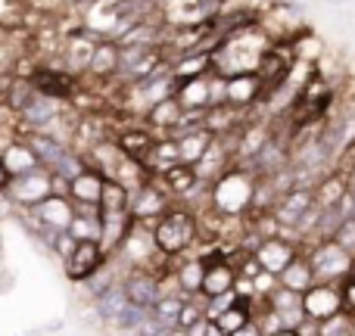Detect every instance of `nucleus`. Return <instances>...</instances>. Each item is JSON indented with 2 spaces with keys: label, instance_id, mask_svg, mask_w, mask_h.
<instances>
[{
  "label": "nucleus",
  "instance_id": "nucleus-1",
  "mask_svg": "<svg viewBox=\"0 0 355 336\" xmlns=\"http://www.w3.org/2000/svg\"><path fill=\"white\" fill-rule=\"evenodd\" d=\"M271 41H275V37L262 28V22L231 31V35L221 37L218 50L212 53V60H215L212 72L225 75V78L240 75V72H256L262 56H265V50L271 47Z\"/></svg>",
  "mask_w": 355,
  "mask_h": 336
},
{
  "label": "nucleus",
  "instance_id": "nucleus-2",
  "mask_svg": "<svg viewBox=\"0 0 355 336\" xmlns=\"http://www.w3.org/2000/svg\"><path fill=\"white\" fill-rule=\"evenodd\" d=\"M256 181L250 168L234 166L227 168L218 181L212 184V209L227 218H246L252 212V196H256Z\"/></svg>",
  "mask_w": 355,
  "mask_h": 336
},
{
  "label": "nucleus",
  "instance_id": "nucleus-3",
  "mask_svg": "<svg viewBox=\"0 0 355 336\" xmlns=\"http://www.w3.org/2000/svg\"><path fill=\"white\" fill-rule=\"evenodd\" d=\"M156 243L166 256H184L200 240V218L187 206H172L156 221Z\"/></svg>",
  "mask_w": 355,
  "mask_h": 336
},
{
  "label": "nucleus",
  "instance_id": "nucleus-4",
  "mask_svg": "<svg viewBox=\"0 0 355 336\" xmlns=\"http://www.w3.org/2000/svg\"><path fill=\"white\" fill-rule=\"evenodd\" d=\"M318 283H343L352 274V252L337 240H321L309 249Z\"/></svg>",
  "mask_w": 355,
  "mask_h": 336
},
{
  "label": "nucleus",
  "instance_id": "nucleus-5",
  "mask_svg": "<svg viewBox=\"0 0 355 336\" xmlns=\"http://www.w3.org/2000/svg\"><path fill=\"white\" fill-rule=\"evenodd\" d=\"M25 78H28L44 97L62 100V103L75 100L81 94V87H85V78H78L75 72H69V69H62V66H47V62L35 66Z\"/></svg>",
  "mask_w": 355,
  "mask_h": 336
},
{
  "label": "nucleus",
  "instance_id": "nucleus-6",
  "mask_svg": "<svg viewBox=\"0 0 355 336\" xmlns=\"http://www.w3.org/2000/svg\"><path fill=\"white\" fill-rule=\"evenodd\" d=\"M3 196L12 200L19 209H35L47 196H53V171L50 168H35L28 175H19L12 181H3Z\"/></svg>",
  "mask_w": 355,
  "mask_h": 336
},
{
  "label": "nucleus",
  "instance_id": "nucleus-7",
  "mask_svg": "<svg viewBox=\"0 0 355 336\" xmlns=\"http://www.w3.org/2000/svg\"><path fill=\"white\" fill-rule=\"evenodd\" d=\"M110 258L112 256L103 249V243H100V240H78L75 252L66 258V262H62V274H66L72 283H85L87 277L97 274V271L103 268Z\"/></svg>",
  "mask_w": 355,
  "mask_h": 336
},
{
  "label": "nucleus",
  "instance_id": "nucleus-8",
  "mask_svg": "<svg viewBox=\"0 0 355 336\" xmlns=\"http://www.w3.org/2000/svg\"><path fill=\"white\" fill-rule=\"evenodd\" d=\"M168 209H172V196H168V190L162 187L156 177L147 181L144 187L131 190V212H135L137 221H147V224L156 227V221H159Z\"/></svg>",
  "mask_w": 355,
  "mask_h": 336
},
{
  "label": "nucleus",
  "instance_id": "nucleus-9",
  "mask_svg": "<svg viewBox=\"0 0 355 336\" xmlns=\"http://www.w3.org/2000/svg\"><path fill=\"white\" fill-rule=\"evenodd\" d=\"M112 141L122 147L125 156L141 159V162H150L156 143H159V134H156L147 122H135V125H119V128L112 131Z\"/></svg>",
  "mask_w": 355,
  "mask_h": 336
},
{
  "label": "nucleus",
  "instance_id": "nucleus-10",
  "mask_svg": "<svg viewBox=\"0 0 355 336\" xmlns=\"http://www.w3.org/2000/svg\"><path fill=\"white\" fill-rule=\"evenodd\" d=\"M122 283H125V293H128L131 306H141L147 312H153V306L162 299V277L153 268H135Z\"/></svg>",
  "mask_w": 355,
  "mask_h": 336
},
{
  "label": "nucleus",
  "instance_id": "nucleus-11",
  "mask_svg": "<svg viewBox=\"0 0 355 336\" xmlns=\"http://www.w3.org/2000/svg\"><path fill=\"white\" fill-rule=\"evenodd\" d=\"M41 168V159L31 150V143L25 137H6L3 143V156H0V171H3V181H12L19 175H28V171Z\"/></svg>",
  "mask_w": 355,
  "mask_h": 336
},
{
  "label": "nucleus",
  "instance_id": "nucleus-12",
  "mask_svg": "<svg viewBox=\"0 0 355 336\" xmlns=\"http://www.w3.org/2000/svg\"><path fill=\"white\" fill-rule=\"evenodd\" d=\"M302 308L312 321H327L334 315L343 312V293H340V283H315L306 296H302Z\"/></svg>",
  "mask_w": 355,
  "mask_h": 336
},
{
  "label": "nucleus",
  "instance_id": "nucleus-13",
  "mask_svg": "<svg viewBox=\"0 0 355 336\" xmlns=\"http://www.w3.org/2000/svg\"><path fill=\"white\" fill-rule=\"evenodd\" d=\"M300 252H306V246L296 243V240L284 237V233H275V237H268L262 246L256 249L259 262L265 265V271H271V274H281L284 268H287L290 262H293Z\"/></svg>",
  "mask_w": 355,
  "mask_h": 336
},
{
  "label": "nucleus",
  "instance_id": "nucleus-14",
  "mask_svg": "<svg viewBox=\"0 0 355 336\" xmlns=\"http://www.w3.org/2000/svg\"><path fill=\"white\" fill-rule=\"evenodd\" d=\"M119 69H122V44L112 41V37H100L97 50H94L91 69H87L85 78L110 85L112 78H119Z\"/></svg>",
  "mask_w": 355,
  "mask_h": 336
},
{
  "label": "nucleus",
  "instance_id": "nucleus-15",
  "mask_svg": "<svg viewBox=\"0 0 355 336\" xmlns=\"http://www.w3.org/2000/svg\"><path fill=\"white\" fill-rule=\"evenodd\" d=\"M206 281H202V293L206 296H218V293H227V290H234V283H237V268H234V262L225 256V252H212V256H206Z\"/></svg>",
  "mask_w": 355,
  "mask_h": 336
},
{
  "label": "nucleus",
  "instance_id": "nucleus-16",
  "mask_svg": "<svg viewBox=\"0 0 355 336\" xmlns=\"http://www.w3.org/2000/svg\"><path fill=\"white\" fill-rule=\"evenodd\" d=\"M172 97H178V103L184 109H209L212 106V72L202 75V78H187V81L175 78Z\"/></svg>",
  "mask_w": 355,
  "mask_h": 336
},
{
  "label": "nucleus",
  "instance_id": "nucleus-17",
  "mask_svg": "<svg viewBox=\"0 0 355 336\" xmlns=\"http://www.w3.org/2000/svg\"><path fill=\"white\" fill-rule=\"evenodd\" d=\"M259 97H262V78H259V72H240L227 78V103L231 106L252 112V106H259Z\"/></svg>",
  "mask_w": 355,
  "mask_h": 336
},
{
  "label": "nucleus",
  "instance_id": "nucleus-18",
  "mask_svg": "<svg viewBox=\"0 0 355 336\" xmlns=\"http://www.w3.org/2000/svg\"><path fill=\"white\" fill-rule=\"evenodd\" d=\"M181 116H184V106L178 103V97H162L159 103L150 106V112L144 116V122H147L159 137H172V131L178 128Z\"/></svg>",
  "mask_w": 355,
  "mask_h": 336
},
{
  "label": "nucleus",
  "instance_id": "nucleus-19",
  "mask_svg": "<svg viewBox=\"0 0 355 336\" xmlns=\"http://www.w3.org/2000/svg\"><path fill=\"white\" fill-rule=\"evenodd\" d=\"M103 184H106L103 171L94 168V166H87L81 175H75L72 181H69V196H72V202H91V206H100Z\"/></svg>",
  "mask_w": 355,
  "mask_h": 336
},
{
  "label": "nucleus",
  "instance_id": "nucleus-20",
  "mask_svg": "<svg viewBox=\"0 0 355 336\" xmlns=\"http://www.w3.org/2000/svg\"><path fill=\"white\" fill-rule=\"evenodd\" d=\"M156 181L168 190L172 200H181V196H187L200 184V171H196V166H190V162H178V166L166 168L162 175H156Z\"/></svg>",
  "mask_w": 355,
  "mask_h": 336
},
{
  "label": "nucleus",
  "instance_id": "nucleus-21",
  "mask_svg": "<svg viewBox=\"0 0 355 336\" xmlns=\"http://www.w3.org/2000/svg\"><path fill=\"white\" fill-rule=\"evenodd\" d=\"M281 287H290L296 290V293L306 296L309 290L318 283V277H315V268H312V258H309V252H300V256L293 258V262L287 265V268L281 271Z\"/></svg>",
  "mask_w": 355,
  "mask_h": 336
},
{
  "label": "nucleus",
  "instance_id": "nucleus-22",
  "mask_svg": "<svg viewBox=\"0 0 355 336\" xmlns=\"http://www.w3.org/2000/svg\"><path fill=\"white\" fill-rule=\"evenodd\" d=\"M212 69H215V60H212V53H206V50H190V53L178 56L172 62V75L178 81L202 78V75H209Z\"/></svg>",
  "mask_w": 355,
  "mask_h": 336
},
{
  "label": "nucleus",
  "instance_id": "nucleus-23",
  "mask_svg": "<svg viewBox=\"0 0 355 336\" xmlns=\"http://www.w3.org/2000/svg\"><path fill=\"white\" fill-rule=\"evenodd\" d=\"M178 147H181V162H190V166H200V159L209 153L215 134L209 128H196V131H184V134L175 137Z\"/></svg>",
  "mask_w": 355,
  "mask_h": 336
},
{
  "label": "nucleus",
  "instance_id": "nucleus-24",
  "mask_svg": "<svg viewBox=\"0 0 355 336\" xmlns=\"http://www.w3.org/2000/svg\"><path fill=\"white\" fill-rule=\"evenodd\" d=\"M128 293H125V283H116L112 290H106L103 296H97L94 299V308H97V318L103 321V324H116L119 315L128 308Z\"/></svg>",
  "mask_w": 355,
  "mask_h": 336
},
{
  "label": "nucleus",
  "instance_id": "nucleus-25",
  "mask_svg": "<svg viewBox=\"0 0 355 336\" xmlns=\"http://www.w3.org/2000/svg\"><path fill=\"white\" fill-rule=\"evenodd\" d=\"M181 162V147H178V141L175 137H159V143H156V150H153V156H150V171L153 175H162L166 168H172Z\"/></svg>",
  "mask_w": 355,
  "mask_h": 336
},
{
  "label": "nucleus",
  "instance_id": "nucleus-26",
  "mask_svg": "<svg viewBox=\"0 0 355 336\" xmlns=\"http://www.w3.org/2000/svg\"><path fill=\"white\" fill-rule=\"evenodd\" d=\"M184 302H187V296H162V299L153 306V315L168 327V330H172V327H178V318H181Z\"/></svg>",
  "mask_w": 355,
  "mask_h": 336
},
{
  "label": "nucleus",
  "instance_id": "nucleus-27",
  "mask_svg": "<svg viewBox=\"0 0 355 336\" xmlns=\"http://www.w3.org/2000/svg\"><path fill=\"white\" fill-rule=\"evenodd\" d=\"M250 321H252V312H250L246 306H240V302H237V306H231L225 315H218V318H215V324H218L221 330L231 336L234 330H240V327L250 324Z\"/></svg>",
  "mask_w": 355,
  "mask_h": 336
},
{
  "label": "nucleus",
  "instance_id": "nucleus-28",
  "mask_svg": "<svg viewBox=\"0 0 355 336\" xmlns=\"http://www.w3.org/2000/svg\"><path fill=\"white\" fill-rule=\"evenodd\" d=\"M268 306L277 308V312H293V308H302V293H296V290L290 287H277L275 293L268 296Z\"/></svg>",
  "mask_w": 355,
  "mask_h": 336
},
{
  "label": "nucleus",
  "instance_id": "nucleus-29",
  "mask_svg": "<svg viewBox=\"0 0 355 336\" xmlns=\"http://www.w3.org/2000/svg\"><path fill=\"white\" fill-rule=\"evenodd\" d=\"M240 302V296H237V290H227V293H218V296H209V306H206V318L209 321H215L218 315H225L231 306H237Z\"/></svg>",
  "mask_w": 355,
  "mask_h": 336
},
{
  "label": "nucleus",
  "instance_id": "nucleus-30",
  "mask_svg": "<svg viewBox=\"0 0 355 336\" xmlns=\"http://www.w3.org/2000/svg\"><path fill=\"white\" fill-rule=\"evenodd\" d=\"M340 293H343V312L349 315V318H355V271L340 283Z\"/></svg>",
  "mask_w": 355,
  "mask_h": 336
},
{
  "label": "nucleus",
  "instance_id": "nucleus-31",
  "mask_svg": "<svg viewBox=\"0 0 355 336\" xmlns=\"http://www.w3.org/2000/svg\"><path fill=\"white\" fill-rule=\"evenodd\" d=\"M337 243H343L349 252H355V215H349V218L340 224V231H337Z\"/></svg>",
  "mask_w": 355,
  "mask_h": 336
},
{
  "label": "nucleus",
  "instance_id": "nucleus-32",
  "mask_svg": "<svg viewBox=\"0 0 355 336\" xmlns=\"http://www.w3.org/2000/svg\"><path fill=\"white\" fill-rule=\"evenodd\" d=\"M231 336H265V333H262V327H259V321L252 318L250 324H246V327H240V330H234Z\"/></svg>",
  "mask_w": 355,
  "mask_h": 336
},
{
  "label": "nucleus",
  "instance_id": "nucleus-33",
  "mask_svg": "<svg viewBox=\"0 0 355 336\" xmlns=\"http://www.w3.org/2000/svg\"><path fill=\"white\" fill-rule=\"evenodd\" d=\"M206 336H227V333L221 330V327L215 324V321H209V327H206Z\"/></svg>",
  "mask_w": 355,
  "mask_h": 336
},
{
  "label": "nucleus",
  "instance_id": "nucleus-34",
  "mask_svg": "<svg viewBox=\"0 0 355 336\" xmlns=\"http://www.w3.org/2000/svg\"><path fill=\"white\" fill-rule=\"evenodd\" d=\"M166 336H190L187 327H172V330H166Z\"/></svg>",
  "mask_w": 355,
  "mask_h": 336
},
{
  "label": "nucleus",
  "instance_id": "nucleus-35",
  "mask_svg": "<svg viewBox=\"0 0 355 336\" xmlns=\"http://www.w3.org/2000/svg\"><path fill=\"white\" fill-rule=\"evenodd\" d=\"M275 336H302V333H300V330H290V327H284V330L275 333Z\"/></svg>",
  "mask_w": 355,
  "mask_h": 336
},
{
  "label": "nucleus",
  "instance_id": "nucleus-36",
  "mask_svg": "<svg viewBox=\"0 0 355 336\" xmlns=\"http://www.w3.org/2000/svg\"><path fill=\"white\" fill-rule=\"evenodd\" d=\"M352 271H355V252H352Z\"/></svg>",
  "mask_w": 355,
  "mask_h": 336
}]
</instances>
